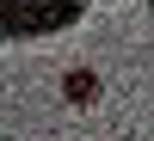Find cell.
<instances>
[{
  "mask_svg": "<svg viewBox=\"0 0 154 141\" xmlns=\"http://www.w3.org/2000/svg\"><path fill=\"white\" fill-rule=\"evenodd\" d=\"M93 0H0V43H31V37H56L86 19Z\"/></svg>",
  "mask_w": 154,
  "mask_h": 141,
  "instance_id": "obj_1",
  "label": "cell"
},
{
  "mask_svg": "<svg viewBox=\"0 0 154 141\" xmlns=\"http://www.w3.org/2000/svg\"><path fill=\"white\" fill-rule=\"evenodd\" d=\"M93 92H99V80H93V74H68V98H74V104H86Z\"/></svg>",
  "mask_w": 154,
  "mask_h": 141,
  "instance_id": "obj_2",
  "label": "cell"
}]
</instances>
